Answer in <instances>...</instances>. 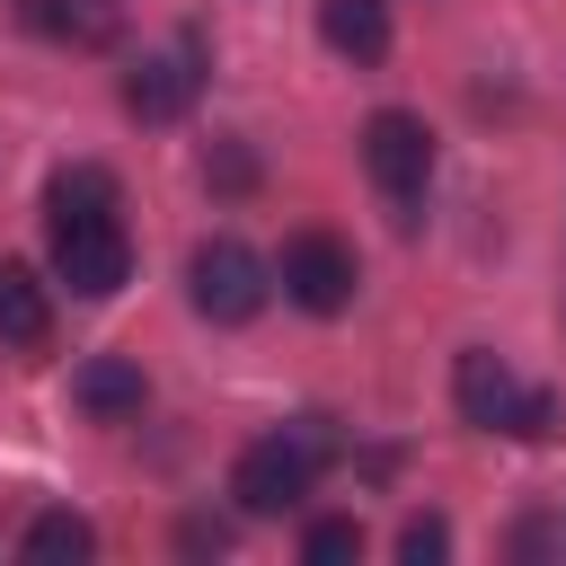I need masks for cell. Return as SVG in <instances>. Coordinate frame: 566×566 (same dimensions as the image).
I'll use <instances>...</instances> for the list:
<instances>
[{"label":"cell","instance_id":"cell-1","mask_svg":"<svg viewBox=\"0 0 566 566\" xmlns=\"http://www.w3.org/2000/svg\"><path fill=\"white\" fill-rule=\"evenodd\" d=\"M327 451H336V433H327L318 416H301V424H283V433H256V442L230 460V495H239V513H292V504L318 486Z\"/></svg>","mask_w":566,"mask_h":566},{"label":"cell","instance_id":"cell-2","mask_svg":"<svg viewBox=\"0 0 566 566\" xmlns=\"http://www.w3.org/2000/svg\"><path fill=\"white\" fill-rule=\"evenodd\" d=\"M451 398H460V416H469L478 433H522V442L557 433V398H548V389H522V380L504 371V354H486V345H469V354L451 363Z\"/></svg>","mask_w":566,"mask_h":566},{"label":"cell","instance_id":"cell-3","mask_svg":"<svg viewBox=\"0 0 566 566\" xmlns=\"http://www.w3.org/2000/svg\"><path fill=\"white\" fill-rule=\"evenodd\" d=\"M186 292H195V310H203L212 327H248V318L265 310L274 274H265V256H256L248 239H203V248L186 256Z\"/></svg>","mask_w":566,"mask_h":566},{"label":"cell","instance_id":"cell-4","mask_svg":"<svg viewBox=\"0 0 566 566\" xmlns=\"http://www.w3.org/2000/svg\"><path fill=\"white\" fill-rule=\"evenodd\" d=\"M44 230H53V274L71 283V301H106V292H124V274H133V239H124L115 212L44 221Z\"/></svg>","mask_w":566,"mask_h":566},{"label":"cell","instance_id":"cell-5","mask_svg":"<svg viewBox=\"0 0 566 566\" xmlns=\"http://www.w3.org/2000/svg\"><path fill=\"white\" fill-rule=\"evenodd\" d=\"M363 168H371V186H380L389 203H416V195L433 186V133H424V115L380 106V115L363 124Z\"/></svg>","mask_w":566,"mask_h":566},{"label":"cell","instance_id":"cell-6","mask_svg":"<svg viewBox=\"0 0 566 566\" xmlns=\"http://www.w3.org/2000/svg\"><path fill=\"white\" fill-rule=\"evenodd\" d=\"M283 292H292L310 318H336V310L354 301V248H345V239H327V230L283 239Z\"/></svg>","mask_w":566,"mask_h":566},{"label":"cell","instance_id":"cell-7","mask_svg":"<svg viewBox=\"0 0 566 566\" xmlns=\"http://www.w3.org/2000/svg\"><path fill=\"white\" fill-rule=\"evenodd\" d=\"M195 53H142L133 71H124V115H142V124H177L186 106H195Z\"/></svg>","mask_w":566,"mask_h":566},{"label":"cell","instance_id":"cell-8","mask_svg":"<svg viewBox=\"0 0 566 566\" xmlns=\"http://www.w3.org/2000/svg\"><path fill=\"white\" fill-rule=\"evenodd\" d=\"M71 407L97 416V424H124V416L150 407V380H142V363H124V354H88V363L71 371Z\"/></svg>","mask_w":566,"mask_h":566},{"label":"cell","instance_id":"cell-9","mask_svg":"<svg viewBox=\"0 0 566 566\" xmlns=\"http://www.w3.org/2000/svg\"><path fill=\"white\" fill-rule=\"evenodd\" d=\"M18 18H27L35 35H53V44H71V53H106V44L124 35L115 0H18Z\"/></svg>","mask_w":566,"mask_h":566},{"label":"cell","instance_id":"cell-10","mask_svg":"<svg viewBox=\"0 0 566 566\" xmlns=\"http://www.w3.org/2000/svg\"><path fill=\"white\" fill-rule=\"evenodd\" d=\"M318 35L345 62H380L389 53V0H318Z\"/></svg>","mask_w":566,"mask_h":566},{"label":"cell","instance_id":"cell-11","mask_svg":"<svg viewBox=\"0 0 566 566\" xmlns=\"http://www.w3.org/2000/svg\"><path fill=\"white\" fill-rule=\"evenodd\" d=\"M44 327H53L44 283H35L18 256H0V345H44Z\"/></svg>","mask_w":566,"mask_h":566},{"label":"cell","instance_id":"cell-12","mask_svg":"<svg viewBox=\"0 0 566 566\" xmlns=\"http://www.w3.org/2000/svg\"><path fill=\"white\" fill-rule=\"evenodd\" d=\"M18 548H27L35 566H80V557H97V531H88L80 513H35Z\"/></svg>","mask_w":566,"mask_h":566},{"label":"cell","instance_id":"cell-13","mask_svg":"<svg viewBox=\"0 0 566 566\" xmlns=\"http://www.w3.org/2000/svg\"><path fill=\"white\" fill-rule=\"evenodd\" d=\"M88 212H115V177L106 168H62L44 186V221H88Z\"/></svg>","mask_w":566,"mask_h":566},{"label":"cell","instance_id":"cell-14","mask_svg":"<svg viewBox=\"0 0 566 566\" xmlns=\"http://www.w3.org/2000/svg\"><path fill=\"white\" fill-rule=\"evenodd\" d=\"M301 557H310V566H345V557H363V522H354V513L310 522V531H301Z\"/></svg>","mask_w":566,"mask_h":566},{"label":"cell","instance_id":"cell-15","mask_svg":"<svg viewBox=\"0 0 566 566\" xmlns=\"http://www.w3.org/2000/svg\"><path fill=\"white\" fill-rule=\"evenodd\" d=\"M398 557H407V566H442V557H451V522H442V513H407V522H398Z\"/></svg>","mask_w":566,"mask_h":566},{"label":"cell","instance_id":"cell-16","mask_svg":"<svg viewBox=\"0 0 566 566\" xmlns=\"http://www.w3.org/2000/svg\"><path fill=\"white\" fill-rule=\"evenodd\" d=\"M177 548H186V557H221V548H230V522H212V513H186V522H177Z\"/></svg>","mask_w":566,"mask_h":566},{"label":"cell","instance_id":"cell-17","mask_svg":"<svg viewBox=\"0 0 566 566\" xmlns=\"http://www.w3.org/2000/svg\"><path fill=\"white\" fill-rule=\"evenodd\" d=\"M203 177H212V186H230V195H239V186H248V177H256V159H248V150H212V159H203Z\"/></svg>","mask_w":566,"mask_h":566}]
</instances>
